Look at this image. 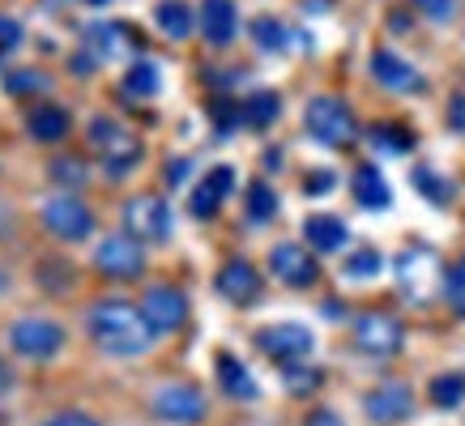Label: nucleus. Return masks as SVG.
Returning <instances> with one entry per match:
<instances>
[{"label":"nucleus","mask_w":465,"mask_h":426,"mask_svg":"<svg viewBox=\"0 0 465 426\" xmlns=\"http://www.w3.org/2000/svg\"><path fill=\"white\" fill-rule=\"evenodd\" d=\"M90 337L99 341L107 354L137 358L150 350L154 328H150V320H145L133 303H124V298H103V303L90 307Z\"/></svg>","instance_id":"nucleus-1"},{"label":"nucleus","mask_w":465,"mask_h":426,"mask_svg":"<svg viewBox=\"0 0 465 426\" xmlns=\"http://www.w3.org/2000/svg\"><path fill=\"white\" fill-rule=\"evenodd\" d=\"M85 137H90L94 154L103 158V167H107V175H112V179H124L128 170L142 162V141H137L128 128L115 124V120H107V115H94Z\"/></svg>","instance_id":"nucleus-2"},{"label":"nucleus","mask_w":465,"mask_h":426,"mask_svg":"<svg viewBox=\"0 0 465 426\" xmlns=\"http://www.w3.org/2000/svg\"><path fill=\"white\" fill-rule=\"evenodd\" d=\"M303 128L312 132V141L333 145V150H338V145H351L354 132H359L354 111L341 99H333V94H321V99L308 102V111H303Z\"/></svg>","instance_id":"nucleus-3"},{"label":"nucleus","mask_w":465,"mask_h":426,"mask_svg":"<svg viewBox=\"0 0 465 426\" xmlns=\"http://www.w3.org/2000/svg\"><path fill=\"white\" fill-rule=\"evenodd\" d=\"M9 345H14L22 358H35V363H47L64 350V328L56 320H43V315H22L9 324Z\"/></svg>","instance_id":"nucleus-4"},{"label":"nucleus","mask_w":465,"mask_h":426,"mask_svg":"<svg viewBox=\"0 0 465 426\" xmlns=\"http://www.w3.org/2000/svg\"><path fill=\"white\" fill-rule=\"evenodd\" d=\"M150 410L154 418L163 422H175V426H188V422H201L205 418V392H201L197 383H163L154 397H150Z\"/></svg>","instance_id":"nucleus-5"},{"label":"nucleus","mask_w":465,"mask_h":426,"mask_svg":"<svg viewBox=\"0 0 465 426\" xmlns=\"http://www.w3.org/2000/svg\"><path fill=\"white\" fill-rule=\"evenodd\" d=\"M401 341H406V328H401V320L389 312H363L354 320V345H359L363 354L389 358L401 350Z\"/></svg>","instance_id":"nucleus-6"},{"label":"nucleus","mask_w":465,"mask_h":426,"mask_svg":"<svg viewBox=\"0 0 465 426\" xmlns=\"http://www.w3.org/2000/svg\"><path fill=\"white\" fill-rule=\"evenodd\" d=\"M94 265H99L103 277L133 282V277H142V269H145V247H142V239H133V235H112V239L99 243Z\"/></svg>","instance_id":"nucleus-7"},{"label":"nucleus","mask_w":465,"mask_h":426,"mask_svg":"<svg viewBox=\"0 0 465 426\" xmlns=\"http://www.w3.org/2000/svg\"><path fill=\"white\" fill-rule=\"evenodd\" d=\"M43 227L52 230L56 239L77 243L94 230V213L85 209V200H77L73 192H64V197H52L47 205H43Z\"/></svg>","instance_id":"nucleus-8"},{"label":"nucleus","mask_w":465,"mask_h":426,"mask_svg":"<svg viewBox=\"0 0 465 426\" xmlns=\"http://www.w3.org/2000/svg\"><path fill=\"white\" fill-rule=\"evenodd\" d=\"M124 227L142 243H167L171 239V209L158 197H133L124 205Z\"/></svg>","instance_id":"nucleus-9"},{"label":"nucleus","mask_w":465,"mask_h":426,"mask_svg":"<svg viewBox=\"0 0 465 426\" xmlns=\"http://www.w3.org/2000/svg\"><path fill=\"white\" fill-rule=\"evenodd\" d=\"M256 345H261V354L278 358V363H295V358L312 354V345H316V337H312L308 324H269L256 333Z\"/></svg>","instance_id":"nucleus-10"},{"label":"nucleus","mask_w":465,"mask_h":426,"mask_svg":"<svg viewBox=\"0 0 465 426\" xmlns=\"http://www.w3.org/2000/svg\"><path fill=\"white\" fill-rule=\"evenodd\" d=\"M269 269H273L278 282L295 286V290H308V286L321 277L312 252L308 247H299V243H273V247H269Z\"/></svg>","instance_id":"nucleus-11"},{"label":"nucleus","mask_w":465,"mask_h":426,"mask_svg":"<svg viewBox=\"0 0 465 426\" xmlns=\"http://www.w3.org/2000/svg\"><path fill=\"white\" fill-rule=\"evenodd\" d=\"M363 410H367V418H371V422H381V426L406 422L410 413H414V392H410L406 383H397V380L376 383V388L363 397Z\"/></svg>","instance_id":"nucleus-12"},{"label":"nucleus","mask_w":465,"mask_h":426,"mask_svg":"<svg viewBox=\"0 0 465 426\" xmlns=\"http://www.w3.org/2000/svg\"><path fill=\"white\" fill-rule=\"evenodd\" d=\"M142 315L150 320L154 333H171L188 320V298L175 290V286H150L142 298Z\"/></svg>","instance_id":"nucleus-13"},{"label":"nucleus","mask_w":465,"mask_h":426,"mask_svg":"<svg viewBox=\"0 0 465 426\" xmlns=\"http://www.w3.org/2000/svg\"><path fill=\"white\" fill-rule=\"evenodd\" d=\"M371 77L384 85V90H397V94H414V90H427L423 73L414 69V64H406L401 56H393V52H371Z\"/></svg>","instance_id":"nucleus-14"},{"label":"nucleus","mask_w":465,"mask_h":426,"mask_svg":"<svg viewBox=\"0 0 465 426\" xmlns=\"http://www.w3.org/2000/svg\"><path fill=\"white\" fill-rule=\"evenodd\" d=\"M213 286H218V295L226 298V303H252L256 295H261V273L248 265V260H226L223 269H218V277H213Z\"/></svg>","instance_id":"nucleus-15"},{"label":"nucleus","mask_w":465,"mask_h":426,"mask_svg":"<svg viewBox=\"0 0 465 426\" xmlns=\"http://www.w3.org/2000/svg\"><path fill=\"white\" fill-rule=\"evenodd\" d=\"M235 30H240L235 0H205L201 5V34H205L210 47H226V43L235 39Z\"/></svg>","instance_id":"nucleus-16"},{"label":"nucleus","mask_w":465,"mask_h":426,"mask_svg":"<svg viewBox=\"0 0 465 426\" xmlns=\"http://www.w3.org/2000/svg\"><path fill=\"white\" fill-rule=\"evenodd\" d=\"M231 188H235V170L231 167H213L205 179L197 184V192H193V218H213V213L223 209V200L231 197Z\"/></svg>","instance_id":"nucleus-17"},{"label":"nucleus","mask_w":465,"mask_h":426,"mask_svg":"<svg viewBox=\"0 0 465 426\" xmlns=\"http://www.w3.org/2000/svg\"><path fill=\"white\" fill-rule=\"evenodd\" d=\"M351 192L363 209H389V205H393V188H389V179L381 175V167H371V162H359V167H354Z\"/></svg>","instance_id":"nucleus-18"},{"label":"nucleus","mask_w":465,"mask_h":426,"mask_svg":"<svg viewBox=\"0 0 465 426\" xmlns=\"http://www.w3.org/2000/svg\"><path fill=\"white\" fill-rule=\"evenodd\" d=\"M26 128L35 141L56 145L69 137V111H64V107H52V102H39V107L26 115Z\"/></svg>","instance_id":"nucleus-19"},{"label":"nucleus","mask_w":465,"mask_h":426,"mask_svg":"<svg viewBox=\"0 0 465 426\" xmlns=\"http://www.w3.org/2000/svg\"><path fill=\"white\" fill-rule=\"evenodd\" d=\"M133 34H128V26H85V47H90V56L99 60H115L124 56V52H133Z\"/></svg>","instance_id":"nucleus-20"},{"label":"nucleus","mask_w":465,"mask_h":426,"mask_svg":"<svg viewBox=\"0 0 465 426\" xmlns=\"http://www.w3.org/2000/svg\"><path fill=\"white\" fill-rule=\"evenodd\" d=\"M303 235H308V243L316 247V252H338V247H346V222L341 218H333V213H312L308 222H303Z\"/></svg>","instance_id":"nucleus-21"},{"label":"nucleus","mask_w":465,"mask_h":426,"mask_svg":"<svg viewBox=\"0 0 465 426\" xmlns=\"http://www.w3.org/2000/svg\"><path fill=\"white\" fill-rule=\"evenodd\" d=\"M218 383H223L231 397H240V401H256V380L248 375V367H243L235 354H218Z\"/></svg>","instance_id":"nucleus-22"},{"label":"nucleus","mask_w":465,"mask_h":426,"mask_svg":"<svg viewBox=\"0 0 465 426\" xmlns=\"http://www.w3.org/2000/svg\"><path fill=\"white\" fill-rule=\"evenodd\" d=\"M154 22H158V30L175 43L193 34V9H188L183 0H163V5L154 9Z\"/></svg>","instance_id":"nucleus-23"},{"label":"nucleus","mask_w":465,"mask_h":426,"mask_svg":"<svg viewBox=\"0 0 465 426\" xmlns=\"http://www.w3.org/2000/svg\"><path fill=\"white\" fill-rule=\"evenodd\" d=\"M278 115H282V99H278L273 90H256L252 99H243V124L269 128Z\"/></svg>","instance_id":"nucleus-24"},{"label":"nucleus","mask_w":465,"mask_h":426,"mask_svg":"<svg viewBox=\"0 0 465 426\" xmlns=\"http://www.w3.org/2000/svg\"><path fill=\"white\" fill-rule=\"evenodd\" d=\"M158 85H163V77H158V64H150V60H137V64L124 73L128 99H150V94H158Z\"/></svg>","instance_id":"nucleus-25"},{"label":"nucleus","mask_w":465,"mask_h":426,"mask_svg":"<svg viewBox=\"0 0 465 426\" xmlns=\"http://www.w3.org/2000/svg\"><path fill=\"white\" fill-rule=\"evenodd\" d=\"M431 405H440V410H457L465 401V375L461 371H444V375H436L431 380Z\"/></svg>","instance_id":"nucleus-26"},{"label":"nucleus","mask_w":465,"mask_h":426,"mask_svg":"<svg viewBox=\"0 0 465 426\" xmlns=\"http://www.w3.org/2000/svg\"><path fill=\"white\" fill-rule=\"evenodd\" d=\"M321 383H324V375L316 367H299V363H286L282 367V388L291 397H312Z\"/></svg>","instance_id":"nucleus-27"},{"label":"nucleus","mask_w":465,"mask_h":426,"mask_svg":"<svg viewBox=\"0 0 465 426\" xmlns=\"http://www.w3.org/2000/svg\"><path fill=\"white\" fill-rule=\"evenodd\" d=\"M252 43L261 47V52H286L291 30H286L278 17H256L252 22Z\"/></svg>","instance_id":"nucleus-28"},{"label":"nucleus","mask_w":465,"mask_h":426,"mask_svg":"<svg viewBox=\"0 0 465 426\" xmlns=\"http://www.w3.org/2000/svg\"><path fill=\"white\" fill-rule=\"evenodd\" d=\"M210 120H213V128H218V137H231V132L243 124V102H235V99H213L210 102Z\"/></svg>","instance_id":"nucleus-29"},{"label":"nucleus","mask_w":465,"mask_h":426,"mask_svg":"<svg viewBox=\"0 0 465 426\" xmlns=\"http://www.w3.org/2000/svg\"><path fill=\"white\" fill-rule=\"evenodd\" d=\"M371 145L384 150V154H406L410 145H414V137L401 124H376L371 128Z\"/></svg>","instance_id":"nucleus-30"},{"label":"nucleus","mask_w":465,"mask_h":426,"mask_svg":"<svg viewBox=\"0 0 465 426\" xmlns=\"http://www.w3.org/2000/svg\"><path fill=\"white\" fill-rule=\"evenodd\" d=\"M414 188H419L431 205H449V197H452V184L449 179H440L431 167H414Z\"/></svg>","instance_id":"nucleus-31"},{"label":"nucleus","mask_w":465,"mask_h":426,"mask_svg":"<svg viewBox=\"0 0 465 426\" xmlns=\"http://www.w3.org/2000/svg\"><path fill=\"white\" fill-rule=\"evenodd\" d=\"M273 213H278V197H273V188L261 184V179L248 184V218H252V222H269Z\"/></svg>","instance_id":"nucleus-32"},{"label":"nucleus","mask_w":465,"mask_h":426,"mask_svg":"<svg viewBox=\"0 0 465 426\" xmlns=\"http://www.w3.org/2000/svg\"><path fill=\"white\" fill-rule=\"evenodd\" d=\"M384 269V256L376 252V247H359V252L346 256V277H376V273Z\"/></svg>","instance_id":"nucleus-33"},{"label":"nucleus","mask_w":465,"mask_h":426,"mask_svg":"<svg viewBox=\"0 0 465 426\" xmlns=\"http://www.w3.org/2000/svg\"><path fill=\"white\" fill-rule=\"evenodd\" d=\"M444 295H449L452 312L465 315V256L457 260V265H449V273H444Z\"/></svg>","instance_id":"nucleus-34"},{"label":"nucleus","mask_w":465,"mask_h":426,"mask_svg":"<svg viewBox=\"0 0 465 426\" xmlns=\"http://www.w3.org/2000/svg\"><path fill=\"white\" fill-rule=\"evenodd\" d=\"M5 90H14V94H26V90H52V77L47 73H39V69H22V73H9L5 77Z\"/></svg>","instance_id":"nucleus-35"},{"label":"nucleus","mask_w":465,"mask_h":426,"mask_svg":"<svg viewBox=\"0 0 465 426\" xmlns=\"http://www.w3.org/2000/svg\"><path fill=\"white\" fill-rule=\"evenodd\" d=\"M52 179L64 184V188H82L85 184V167L77 162V158H56V162H52Z\"/></svg>","instance_id":"nucleus-36"},{"label":"nucleus","mask_w":465,"mask_h":426,"mask_svg":"<svg viewBox=\"0 0 465 426\" xmlns=\"http://www.w3.org/2000/svg\"><path fill=\"white\" fill-rule=\"evenodd\" d=\"M17 43H22V26H17V17L0 14V56H5V52H14Z\"/></svg>","instance_id":"nucleus-37"},{"label":"nucleus","mask_w":465,"mask_h":426,"mask_svg":"<svg viewBox=\"0 0 465 426\" xmlns=\"http://www.w3.org/2000/svg\"><path fill=\"white\" fill-rule=\"evenodd\" d=\"M414 5H419L431 22H449V17L457 14V0H414Z\"/></svg>","instance_id":"nucleus-38"},{"label":"nucleus","mask_w":465,"mask_h":426,"mask_svg":"<svg viewBox=\"0 0 465 426\" xmlns=\"http://www.w3.org/2000/svg\"><path fill=\"white\" fill-rule=\"evenodd\" d=\"M39 426H103V422H99V418H90V413H82V410H69V413L47 418V422H39Z\"/></svg>","instance_id":"nucleus-39"},{"label":"nucleus","mask_w":465,"mask_h":426,"mask_svg":"<svg viewBox=\"0 0 465 426\" xmlns=\"http://www.w3.org/2000/svg\"><path fill=\"white\" fill-rule=\"evenodd\" d=\"M188 170H193V162H188V158H171L163 175H167V184H171V188H180L183 179H188Z\"/></svg>","instance_id":"nucleus-40"},{"label":"nucleus","mask_w":465,"mask_h":426,"mask_svg":"<svg viewBox=\"0 0 465 426\" xmlns=\"http://www.w3.org/2000/svg\"><path fill=\"white\" fill-rule=\"evenodd\" d=\"M449 128L465 137V94H452V102H449Z\"/></svg>","instance_id":"nucleus-41"},{"label":"nucleus","mask_w":465,"mask_h":426,"mask_svg":"<svg viewBox=\"0 0 465 426\" xmlns=\"http://www.w3.org/2000/svg\"><path fill=\"white\" fill-rule=\"evenodd\" d=\"M303 188H308V192H329V188H333V175H329V170H316V175L303 179Z\"/></svg>","instance_id":"nucleus-42"},{"label":"nucleus","mask_w":465,"mask_h":426,"mask_svg":"<svg viewBox=\"0 0 465 426\" xmlns=\"http://www.w3.org/2000/svg\"><path fill=\"white\" fill-rule=\"evenodd\" d=\"M308 426H346L338 418V413H329V410H316V413H308Z\"/></svg>","instance_id":"nucleus-43"},{"label":"nucleus","mask_w":465,"mask_h":426,"mask_svg":"<svg viewBox=\"0 0 465 426\" xmlns=\"http://www.w3.org/2000/svg\"><path fill=\"white\" fill-rule=\"evenodd\" d=\"M14 388V375H9V367H5V358H0V397Z\"/></svg>","instance_id":"nucleus-44"},{"label":"nucleus","mask_w":465,"mask_h":426,"mask_svg":"<svg viewBox=\"0 0 465 426\" xmlns=\"http://www.w3.org/2000/svg\"><path fill=\"white\" fill-rule=\"evenodd\" d=\"M0 290H9V273L0 269Z\"/></svg>","instance_id":"nucleus-45"},{"label":"nucleus","mask_w":465,"mask_h":426,"mask_svg":"<svg viewBox=\"0 0 465 426\" xmlns=\"http://www.w3.org/2000/svg\"><path fill=\"white\" fill-rule=\"evenodd\" d=\"M90 5H112V0H90Z\"/></svg>","instance_id":"nucleus-46"}]
</instances>
